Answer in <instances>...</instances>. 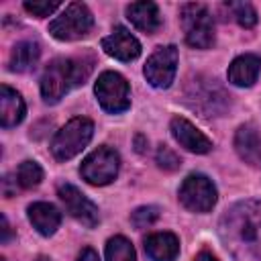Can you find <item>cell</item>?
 <instances>
[{"instance_id":"cell-1","label":"cell","mask_w":261,"mask_h":261,"mask_svg":"<svg viewBox=\"0 0 261 261\" xmlns=\"http://www.w3.org/2000/svg\"><path fill=\"white\" fill-rule=\"evenodd\" d=\"M92 65L84 59H71V57H57L53 59L43 75H41V94L47 104L59 102L71 88L84 84V80L90 75Z\"/></svg>"},{"instance_id":"cell-2","label":"cell","mask_w":261,"mask_h":261,"mask_svg":"<svg viewBox=\"0 0 261 261\" xmlns=\"http://www.w3.org/2000/svg\"><path fill=\"white\" fill-rule=\"evenodd\" d=\"M94 124L86 116H75L71 118L65 126H61L53 141H51V153L57 161H67L75 157L92 139Z\"/></svg>"},{"instance_id":"cell-3","label":"cell","mask_w":261,"mask_h":261,"mask_svg":"<svg viewBox=\"0 0 261 261\" xmlns=\"http://www.w3.org/2000/svg\"><path fill=\"white\" fill-rule=\"evenodd\" d=\"M94 27V16L90 8L82 2H71L65 10L49 22V33L57 41H77L84 39Z\"/></svg>"},{"instance_id":"cell-4","label":"cell","mask_w":261,"mask_h":261,"mask_svg":"<svg viewBox=\"0 0 261 261\" xmlns=\"http://www.w3.org/2000/svg\"><path fill=\"white\" fill-rule=\"evenodd\" d=\"M243 212L230 216V237L239 245H247V253L261 257V204H243Z\"/></svg>"},{"instance_id":"cell-5","label":"cell","mask_w":261,"mask_h":261,"mask_svg":"<svg viewBox=\"0 0 261 261\" xmlns=\"http://www.w3.org/2000/svg\"><path fill=\"white\" fill-rule=\"evenodd\" d=\"M181 27L186 33V43L194 49H208L214 43V22L208 8L200 2H190L181 6Z\"/></svg>"},{"instance_id":"cell-6","label":"cell","mask_w":261,"mask_h":261,"mask_svg":"<svg viewBox=\"0 0 261 261\" xmlns=\"http://www.w3.org/2000/svg\"><path fill=\"white\" fill-rule=\"evenodd\" d=\"M94 94L100 102V106L110 112L118 114L124 112L130 106V88L128 82L118 73V71H104L96 80Z\"/></svg>"},{"instance_id":"cell-7","label":"cell","mask_w":261,"mask_h":261,"mask_svg":"<svg viewBox=\"0 0 261 261\" xmlns=\"http://www.w3.org/2000/svg\"><path fill=\"white\" fill-rule=\"evenodd\" d=\"M177 196L190 212H210L218 200L216 186L204 173H190L181 181Z\"/></svg>"},{"instance_id":"cell-8","label":"cell","mask_w":261,"mask_h":261,"mask_svg":"<svg viewBox=\"0 0 261 261\" xmlns=\"http://www.w3.org/2000/svg\"><path fill=\"white\" fill-rule=\"evenodd\" d=\"M120 157L110 147H98L94 149L80 167L82 177L92 186H106L118 175Z\"/></svg>"},{"instance_id":"cell-9","label":"cell","mask_w":261,"mask_h":261,"mask_svg":"<svg viewBox=\"0 0 261 261\" xmlns=\"http://www.w3.org/2000/svg\"><path fill=\"white\" fill-rule=\"evenodd\" d=\"M177 47L175 45H165V47H157L155 53H151V57L145 63V77L153 88H169L175 71H177Z\"/></svg>"},{"instance_id":"cell-10","label":"cell","mask_w":261,"mask_h":261,"mask_svg":"<svg viewBox=\"0 0 261 261\" xmlns=\"http://www.w3.org/2000/svg\"><path fill=\"white\" fill-rule=\"evenodd\" d=\"M57 196H59V200L63 202V206H65V210L69 212V216H73L77 222H82V224L88 226V228H94V226L98 224V220H100L98 206H96L90 198H86L75 186H71V184H61V186L57 188Z\"/></svg>"},{"instance_id":"cell-11","label":"cell","mask_w":261,"mask_h":261,"mask_svg":"<svg viewBox=\"0 0 261 261\" xmlns=\"http://www.w3.org/2000/svg\"><path fill=\"white\" fill-rule=\"evenodd\" d=\"M102 49L106 55H110L118 61H133L141 55V43L124 27H116L108 37H104Z\"/></svg>"},{"instance_id":"cell-12","label":"cell","mask_w":261,"mask_h":261,"mask_svg":"<svg viewBox=\"0 0 261 261\" xmlns=\"http://www.w3.org/2000/svg\"><path fill=\"white\" fill-rule=\"evenodd\" d=\"M171 135L190 153H200L202 155V153H208L212 149V141L184 116H173L171 118Z\"/></svg>"},{"instance_id":"cell-13","label":"cell","mask_w":261,"mask_h":261,"mask_svg":"<svg viewBox=\"0 0 261 261\" xmlns=\"http://www.w3.org/2000/svg\"><path fill=\"white\" fill-rule=\"evenodd\" d=\"M259 71H261V59L253 53H245V55H239L230 65H228V82L232 86H239V88H249L257 82L259 77Z\"/></svg>"},{"instance_id":"cell-14","label":"cell","mask_w":261,"mask_h":261,"mask_svg":"<svg viewBox=\"0 0 261 261\" xmlns=\"http://www.w3.org/2000/svg\"><path fill=\"white\" fill-rule=\"evenodd\" d=\"M145 253L151 261H175L179 255V239L173 232H153L145 239Z\"/></svg>"},{"instance_id":"cell-15","label":"cell","mask_w":261,"mask_h":261,"mask_svg":"<svg viewBox=\"0 0 261 261\" xmlns=\"http://www.w3.org/2000/svg\"><path fill=\"white\" fill-rule=\"evenodd\" d=\"M24 100L22 96L12 90L10 86L2 84L0 86V124L4 128H10V126H16L18 122H22L24 118Z\"/></svg>"},{"instance_id":"cell-16","label":"cell","mask_w":261,"mask_h":261,"mask_svg":"<svg viewBox=\"0 0 261 261\" xmlns=\"http://www.w3.org/2000/svg\"><path fill=\"white\" fill-rule=\"evenodd\" d=\"M29 220L39 234L51 237L61 224V212L49 202H35L29 206Z\"/></svg>"},{"instance_id":"cell-17","label":"cell","mask_w":261,"mask_h":261,"mask_svg":"<svg viewBox=\"0 0 261 261\" xmlns=\"http://www.w3.org/2000/svg\"><path fill=\"white\" fill-rule=\"evenodd\" d=\"M234 149L239 157L251 165L261 163V135L253 124H243L239 126L234 135Z\"/></svg>"},{"instance_id":"cell-18","label":"cell","mask_w":261,"mask_h":261,"mask_svg":"<svg viewBox=\"0 0 261 261\" xmlns=\"http://www.w3.org/2000/svg\"><path fill=\"white\" fill-rule=\"evenodd\" d=\"M126 16L139 31H143L147 35L155 33L161 24L159 8L155 2H133L126 6Z\"/></svg>"},{"instance_id":"cell-19","label":"cell","mask_w":261,"mask_h":261,"mask_svg":"<svg viewBox=\"0 0 261 261\" xmlns=\"http://www.w3.org/2000/svg\"><path fill=\"white\" fill-rule=\"evenodd\" d=\"M39 55H41V47L37 41H20L14 45L12 53H10V69L12 71H29L35 67V63L39 61Z\"/></svg>"},{"instance_id":"cell-20","label":"cell","mask_w":261,"mask_h":261,"mask_svg":"<svg viewBox=\"0 0 261 261\" xmlns=\"http://www.w3.org/2000/svg\"><path fill=\"white\" fill-rule=\"evenodd\" d=\"M104 253H106V261H137V253H135L133 243L122 234L108 239Z\"/></svg>"},{"instance_id":"cell-21","label":"cell","mask_w":261,"mask_h":261,"mask_svg":"<svg viewBox=\"0 0 261 261\" xmlns=\"http://www.w3.org/2000/svg\"><path fill=\"white\" fill-rule=\"evenodd\" d=\"M41 179H43V169H41V165L37 161L27 159V161H22L18 165V169H16V181H18L20 188H24V190L37 188L41 184Z\"/></svg>"},{"instance_id":"cell-22","label":"cell","mask_w":261,"mask_h":261,"mask_svg":"<svg viewBox=\"0 0 261 261\" xmlns=\"http://www.w3.org/2000/svg\"><path fill=\"white\" fill-rule=\"evenodd\" d=\"M226 8L230 10V14L234 16V20L241 27H245V29L255 27V22H257V10L253 8V4H249V2H228Z\"/></svg>"},{"instance_id":"cell-23","label":"cell","mask_w":261,"mask_h":261,"mask_svg":"<svg viewBox=\"0 0 261 261\" xmlns=\"http://www.w3.org/2000/svg\"><path fill=\"white\" fill-rule=\"evenodd\" d=\"M159 218V208L157 206H141L130 214V222L137 228H147Z\"/></svg>"},{"instance_id":"cell-24","label":"cell","mask_w":261,"mask_h":261,"mask_svg":"<svg viewBox=\"0 0 261 261\" xmlns=\"http://www.w3.org/2000/svg\"><path fill=\"white\" fill-rule=\"evenodd\" d=\"M59 8V0H27L24 10L35 16H49Z\"/></svg>"},{"instance_id":"cell-25","label":"cell","mask_w":261,"mask_h":261,"mask_svg":"<svg viewBox=\"0 0 261 261\" xmlns=\"http://www.w3.org/2000/svg\"><path fill=\"white\" fill-rule=\"evenodd\" d=\"M157 165L163 169V171H175V169H179V157L169 149V147H165V145H161L159 149H157Z\"/></svg>"},{"instance_id":"cell-26","label":"cell","mask_w":261,"mask_h":261,"mask_svg":"<svg viewBox=\"0 0 261 261\" xmlns=\"http://www.w3.org/2000/svg\"><path fill=\"white\" fill-rule=\"evenodd\" d=\"M77 261H100V259H98V253H96L94 249L86 247V249H82V253L77 255Z\"/></svg>"},{"instance_id":"cell-27","label":"cell","mask_w":261,"mask_h":261,"mask_svg":"<svg viewBox=\"0 0 261 261\" xmlns=\"http://www.w3.org/2000/svg\"><path fill=\"white\" fill-rule=\"evenodd\" d=\"M8 239H10V226H8L6 216H2V243H6Z\"/></svg>"},{"instance_id":"cell-28","label":"cell","mask_w":261,"mask_h":261,"mask_svg":"<svg viewBox=\"0 0 261 261\" xmlns=\"http://www.w3.org/2000/svg\"><path fill=\"white\" fill-rule=\"evenodd\" d=\"M194 261H218V259H216L212 253H208V251H202V253H200V255H198Z\"/></svg>"}]
</instances>
